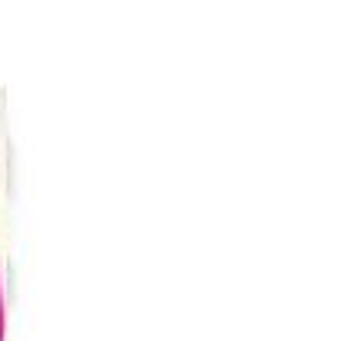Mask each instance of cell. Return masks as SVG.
<instances>
[{"label": "cell", "mask_w": 354, "mask_h": 341, "mask_svg": "<svg viewBox=\"0 0 354 341\" xmlns=\"http://www.w3.org/2000/svg\"><path fill=\"white\" fill-rule=\"evenodd\" d=\"M7 331V295H3V275H0V341Z\"/></svg>", "instance_id": "6da1fadb"}]
</instances>
